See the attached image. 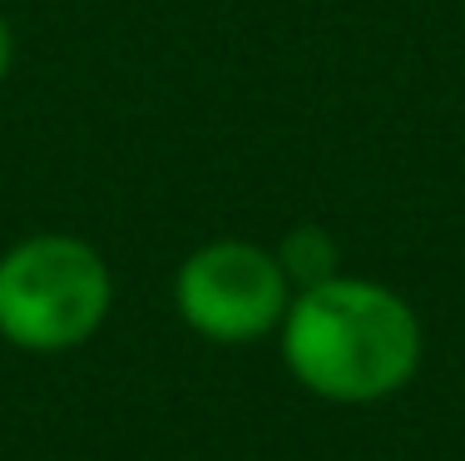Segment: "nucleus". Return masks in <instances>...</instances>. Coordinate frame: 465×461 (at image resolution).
<instances>
[{"instance_id":"1","label":"nucleus","mask_w":465,"mask_h":461,"mask_svg":"<svg viewBox=\"0 0 465 461\" xmlns=\"http://www.w3.org/2000/svg\"><path fill=\"white\" fill-rule=\"evenodd\" d=\"M282 357L292 377L327 402H381L416 377L420 323L401 293L337 273L292 293Z\"/></svg>"},{"instance_id":"2","label":"nucleus","mask_w":465,"mask_h":461,"mask_svg":"<svg viewBox=\"0 0 465 461\" xmlns=\"http://www.w3.org/2000/svg\"><path fill=\"white\" fill-rule=\"evenodd\" d=\"M109 303V263L74 234L20 238L0 258V337L25 353H70L90 343Z\"/></svg>"},{"instance_id":"3","label":"nucleus","mask_w":465,"mask_h":461,"mask_svg":"<svg viewBox=\"0 0 465 461\" xmlns=\"http://www.w3.org/2000/svg\"><path fill=\"white\" fill-rule=\"evenodd\" d=\"M292 283L272 248L248 238H213L173 273V307L213 343H258L282 327Z\"/></svg>"},{"instance_id":"4","label":"nucleus","mask_w":465,"mask_h":461,"mask_svg":"<svg viewBox=\"0 0 465 461\" xmlns=\"http://www.w3.org/2000/svg\"><path fill=\"white\" fill-rule=\"evenodd\" d=\"M282 263V273H287V283H292L297 293L302 288H317V283H327V278H337V238L327 234L322 224H297V228H287L282 234V244L272 248Z\"/></svg>"},{"instance_id":"5","label":"nucleus","mask_w":465,"mask_h":461,"mask_svg":"<svg viewBox=\"0 0 465 461\" xmlns=\"http://www.w3.org/2000/svg\"><path fill=\"white\" fill-rule=\"evenodd\" d=\"M10 55H15V40H10V25H5V15H0V85H5V75H10Z\"/></svg>"}]
</instances>
